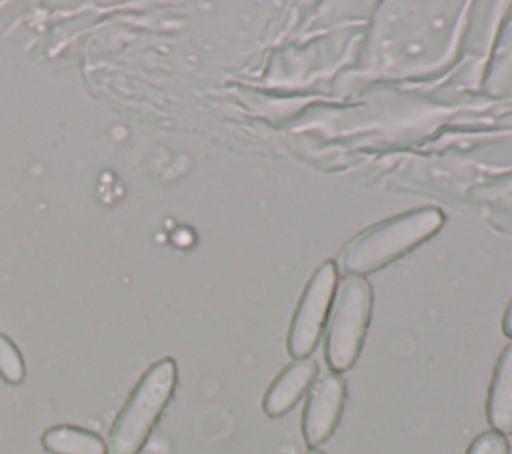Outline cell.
I'll use <instances>...</instances> for the list:
<instances>
[{"mask_svg": "<svg viewBox=\"0 0 512 454\" xmlns=\"http://www.w3.org/2000/svg\"><path fill=\"white\" fill-rule=\"evenodd\" d=\"M444 222V212L434 206H422L384 218L358 232L342 248L338 264L350 276L366 278L430 240Z\"/></svg>", "mask_w": 512, "mask_h": 454, "instance_id": "6da1fadb", "label": "cell"}, {"mask_svg": "<svg viewBox=\"0 0 512 454\" xmlns=\"http://www.w3.org/2000/svg\"><path fill=\"white\" fill-rule=\"evenodd\" d=\"M178 384V364L156 360L136 382L108 432V454H138L170 404Z\"/></svg>", "mask_w": 512, "mask_h": 454, "instance_id": "7a4b0ae2", "label": "cell"}, {"mask_svg": "<svg viewBox=\"0 0 512 454\" xmlns=\"http://www.w3.org/2000/svg\"><path fill=\"white\" fill-rule=\"evenodd\" d=\"M372 304V286L364 276L348 274L338 282L324 338V356L332 372L342 374L356 364L372 320Z\"/></svg>", "mask_w": 512, "mask_h": 454, "instance_id": "3957f363", "label": "cell"}, {"mask_svg": "<svg viewBox=\"0 0 512 454\" xmlns=\"http://www.w3.org/2000/svg\"><path fill=\"white\" fill-rule=\"evenodd\" d=\"M338 286V266L332 260L322 262L310 280L306 282L302 296L292 314L286 350L296 358H308L320 342L324 326L328 322V314L332 308V300Z\"/></svg>", "mask_w": 512, "mask_h": 454, "instance_id": "277c9868", "label": "cell"}, {"mask_svg": "<svg viewBox=\"0 0 512 454\" xmlns=\"http://www.w3.org/2000/svg\"><path fill=\"white\" fill-rule=\"evenodd\" d=\"M346 404V382L340 374L328 372L316 378L306 394L302 410V436L308 448L324 444L340 424Z\"/></svg>", "mask_w": 512, "mask_h": 454, "instance_id": "5b68a950", "label": "cell"}, {"mask_svg": "<svg viewBox=\"0 0 512 454\" xmlns=\"http://www.w3.org/2000/svg\"><path fill=\"white\" fill-rule=\"evenodd\" d=\"M318 364L312 358H296L272 380L262 398V410L270 418L286 416L316 382Z\"/></svg>", "mask_w": 512, "mask_h": 454, "instance_id": "8992f818", "label": "cell"}, {"mask_svg": "<svg viewBox=\"0 0 512 454\" xmlns=\"http://www.w3.org/2000/svg\"><path fill=\"white\" fill-rule=\"evenodd\" d=\"M486 420L492 430L512 434V342L500 352L486 394Z\"/></svg>", "mask_w": 512, "mask_h": 454, "instance_id": "52a82bcc", "label": "cell"}, {"mask_svg": "<svg viewBox=\"0 0 512 454\" xmlns=\"http://www.w3.org/2000/svg\"><path fill=\"white\" fill-rule=\"evenodd\" d=\"M40 444L50 454H108L102 436L74 424L46 428L40 436Z\"/></svg>", "mask_w": 512, "mask_h": 454, "instance_id": "ba28073f", "label": "cell"}, {"mask_svg": "<svg viewBox=\"0 0 512 454\" xmlns=\"http://www.w3.org/2000/svg\"><path fill=\"white\" fill-rule=\"evenodd\" d=\"M26 376V364L22 352L14 340L0 332V378L8 384H20Z\"/></svg>", "mask_w": 512, "mask_h": 454, "instance_id": "9c48e42d", "label": "cell"}, {"mask_svg": "<svg viewBox=\"0 0 512 454\" xmlns=\"http://www.w3.org/2000/svg\"><path fill=\"white\" fill-rule=\"evenodd\" d=\"M466 454H510V444L504 434L496 430L480 432L466 448Z\"/></svg>", "mask_w": 512, "mask_h": 454, "instance_id": "30bf717a", "label": "cell"}, {"mask_svg": "<svg viewBox=\"0 0 512 454\" xmlns=\"http://www.w3.org/2000/svg\"><path fill=\"white\" fill-rule=\"evenodd\" d=\"M500 326H502V334L512 340V300H510V304L506 306V310H504V314H502Z\"/></svg>", "mask_w": 512, "mask_h": 454, "instance_id": "8fae6325", "label": "cell"}, {"mask_svg": "<svg viewBox=\"0 0 512 454\" xmlns=\"http://www.w3.org/2000/svg\"><path fill=\"white\" fill-rule=\"evenodd\" d=\"M306 454H324V452H322V450H318V448H308V450H306Z\"/></svg>", "mask_w": 512, "mask_h": 454, "instance_id": "7c38bea8", "label": "cell"}]
</instances>
